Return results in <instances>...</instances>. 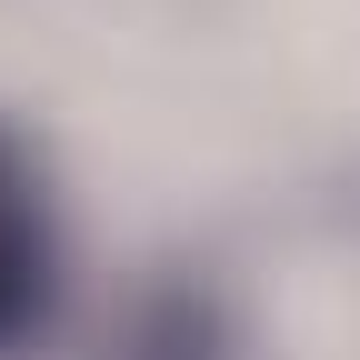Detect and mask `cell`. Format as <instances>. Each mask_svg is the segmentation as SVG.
I'll return each mask as SVG.
<instances>
[{
    "mask_svg": "<svg viewBox=\"0 0 360 360\" xmlns=\"http://www.w3.org/2000/svg\"><path fill=\"white\" fill-rule=\"evenodd\" d=\"M60 281V231H51V191H40V160L0 130V350H20L51 310Z\"/></svg>",
    "mask_w": 360,
    "mask_h": 360,
    "instance_id": "obj_1",
    "label": "cell"
}]
</instances>
